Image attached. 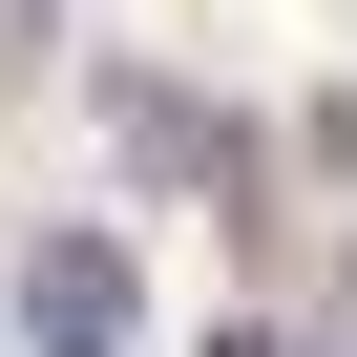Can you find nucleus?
<instances>
[{
  "instance_id": "obj_2",
  "label": "nucleus",
  "mask_w": 357,
  "mask_h": 357,
  "mask_svg": "<svg viewBox=\"0 0 357 357\" xmlns=\"http://www.w3.org/2000/svg\"><path fill=\"white\" fill-rule=\"evenodd\" d=\"M211 357H294V336H211Z\"/></svg>"
},
{
  "instance_id": "obj_1",
  "label": "nucleus",
  "mask_w": 357,
  "mask_h": 357,
  "mask_svg": "<svg viewBox=\"0 0 357 357\" xmlns=\"http://www.w3.org/2000/svg\"><path fill=\"white\" fill-rule=\"evenodd\" d=\"M22 294H43V357H126V252H105V231H63Z\"/></svg>"
}]
</instances>
